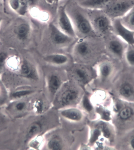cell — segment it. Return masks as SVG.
I'll list each match as a JSON object with an SVG mask.
<instances>
[{
	"instance_id": "20",
	"label": "cell",
	"mask_w": 134,
	"mask_h": 150,
	"mask_svg": "<svg viewBox=\"0 0 134 150\" xmlns=\"http://www.w3.org/2000/svg\"><path fill=\"white\" fill-rule=\"evenodd\" d=\"M112 70V67L111 64L108 62H104L99 65L98 73L101 79H106L110 76Z\"/></svg>"
},
{
	"instance_id": "16",
	"label": "cell",
	"mask_w": 134,
	"mask_h": 150,
	"mask_svg": "<svg viewBox=\"0 0 134 150\" xmlns=\"http://www.w3.org/2000/svg\"><path fill=\"white\" fill-rule=\"evenodd\" d=\"M59 133H55L51 134L49 138H47L45 142V146L47 149L52 150H61L65 149L66 147L65 140H64L62 136Z\"/></svg>"
},
{
	"instance_id": "23",
	"label": "cell",
	"mask_w": 134,
	"mask_h": 150,
	"mask_svg": "<svg viewBox=\"0 0 134 150\" xmlns=\"http://www.w3.org/2000/svg\"><path fill=\"white\" fill-rule=\"evenodd\" d=\"M132 114V110L130 108H125L120 112L119 117L122 120H126L130 118Z\"/></svg>"
},
{
	"instance_id": "13",
	"label": "cell",
	"mask_w": 134,
	"mask_h": 150,
	"mask_svg": "<svg viewBox=\"0 0 134 150\" xmlns=\"http://www.w3.org/2000/svg\"><path fill=\"white\" fill-rule=\"evenodd\" d=\"M20 73L25 78L37 81L39 79V74L36 66L28 59H24L21 63Z\"/></svg>"
},
{
	"instance_id": "31",
	"label": "cell",
	"mask_w": 134,
	"mask_h": 150,
	"mask_svg": "<svg viewBox=\"0 0 134 150\" xmlns=\"http://www.w3.org/2000/svg\"><path fill=\"white\" fill-rule=\"evenodd\" d=\"M53 1H55L57 2L59 1H60V0H53Z\"/></svg>"
},
{
	"instance_id": "11",
	"label": "cell",
	"mask_w": 134,
	"mask_h": 150,
	"mask_svg": "<svg viewBox=\"0 0 134 150\" xmlns=\"http://www.w3.org/2000/svg\"><path fill=\"white\" fill-rule=\"evenodd\" d=\"M59 114L65 120L74 123L82 121L84 117L83 110L75 107L59 109Z\"/></svg>"
},
{
	"instance_id": "10",
	"label": "cell",
	"mask_w": 134,
	"mask_h": 150,
	"mask_svg": "<svg viewBox=\"0 0 134 150\" xmlns=\"http://www.w3.org/2000/svg\"><path fill=\"white\" fill-rule=\"evenodd\" d=\"M128 45L125 42L114 35L108 41L107 47L109 53L113 55L119 59H122L123 57Z\"/></svg>"
},
{
	"instance_id": "1",
	"label": "cell",
	"mask_w": 134,
	"mask_h": 150,
	"mask_svg": "<svg viewBox=\"0 0 134 150\" xmlns=\"http://www.w3.org/2000/svg\"><path fill=\"white\" fill-rule=\"evenodd\" d=\"M83 90L76 83L66 82L56 95L53 103L59 109L74 107L79 104L83 97Z\"/></svg>"
},
{
	"instance_id": "17",
	"label": "cell",
	"mask_w": 134,
	"mask_h": 150,
	"mask_svg": "<svg viewBox=\"0 0 134 150\" xmlns=\"http://www.w3.org/2000/svg\"><path fill=\"white\" fill-rule=\"evenodd\" d=\"M50 101L46 95L43 93L38 98L36 99L33 104V109L35 113L37 115L46 113L49 109Z\"/></svg>"
},
{
	"instance_id": "27",
	"label": "cell",
	"mask_w": 134,
	"mask_h": 150,
	"mask_svg": "<svg viewBox=\"0 0 134 150\" xmlns=\"http://www.w3.org/2000/svg\"><path fill=\"white\" fill-rule=\"evenodd\" d=\"M26 106V103L25 102H20L16 103V106H15V108H16V110H17V111L21 112L25 110Z\"/></svg>"
},
{
	"instance_id": "9",
	"label": "cell",
	"mask_w": 134,
	"mask_h": 150,
	"mask_svg": "<svg viewBox=\"0 0 134 150\" xmlns=\"http://www.w3.org/2000/svg\"><path fill=\"white\" fill-rule=\"evenodd\" d=\"M112 31L114 35L121 38L128 45H134V31L125 26L120 18L112 19Z\"/></svg>"
},
{
	"instance_id": "25",
	"label": "cell",
	"mask_w": 134,
	"mask_h": 150,
	"mask_svg": "<svg viewBox=\"0 0 134 150\" xmlns=\"http://www.w3.org/2000/svg\"><path fill=\"white\" fill-rule=\"evenodd\" d=\"M9 55L5 51H0V69L1 68L7 60Z\"/></svg>"
},
{
	"instance_id": "18",
	"label": "cell",
	"mask_w": 134,
	"mask_h": 150,
	"mask_svg": "<svg viewBox=\"0 0 134 150\" xmlns=\"http://www.w3.org/2000/svg\"><path fill=\"white\" fill-rule=\"evenodd\" d=\"M111 0H84L80 3V6L88 9H103Z\"/></svg>"
},
{
	"instance_id": "3",
	"label": "cell",
	"mask_w": 134,
	"mask_h": 150,
	"mask_svg": "<svg viewBox=\"0 0 134 150\" xmlns=\"http://www.w3.org/2000/svg\"><path fill=\"white\" fill-rule=\"evenodd\" d=\"M68 72L71 81L80 86L88 84L94 76L92 69L83 64H76L70 69Z\"/></svg>"
},
{
	"instance_id": "7",
	"label": "cell",
	"mask_w": 134,
	"mask_h": 150,
	"mask_svg": "<svg viewBox=\"0 0 134 150\" xmlns=\"http://www.w3.org/2000/svg\"><path fill=\"white\" fill-rule=\"evenodd\" d=\"M56 25L67 35L74 39L77 38V34L73 23L65 7L60 6L58 10Z\"/></svg>"
},
{
	"instance_id": "26",
	"label": "cell",
	"mask_w": 134,
	"mask_h": 150,
	"mask_svg": "<svg viewBox=\"0 0 134 150\" xmlns=\"http://www.w3.org/2000/svg\"><path fill=\"white\" fill-rule=\"evenodd\" d=\"M83 100V106L84 108V109L88 111H90L92 110L93 107L91 105V104L89 102V100L87 98V97Z\"/></svg>"
},
{
	"instance_id": "28",
	"label": "cell",
	"mask_w": 134,
	"mask_h": 150,
	"mask_svg": "<svg viewBox=\"0 0 134 150\" xmlns=\"http://www.w3.org/2000/svg\"><path fill=\"white\" fill-rule=\"evenodd\" d=\"M29 8H33L37 4L38 0H27Z\"/></svg>"
},
{
	"instance_id": "21",
	"label": "cell",
	"mask_w": 134,
	"mask_h": 150,
	"mask_svg": "<svg viewBox=\"0 0 134 150\" xmlns=\"http://www.w3.org/2000/svg\"><path fill=\"white\" fill-rule=\"evenodd\" d=\"M123 57L127 62L131 66H134V45H128Z\"/></svg>"
},
{
	"instance_id": "8",
	"label": "cell",
	"mask_w": 134,
	"mask_h": 150,
	"mask_svg": "<svg viewBox=\"0 0 134 150\" xmlns=\"http://www.w3.org/2000/svg\"><path fill=\"white\" fill-rule=\"evenodd\" d=\"M50 39L52 43L58 47H63L72 43L74 40L73 38L64 33L52 23L49 25Z\"/></svg>"
},
{
	"instance_id": "2",
	"label": "cell",
	"mask_w": 134,
	"mask_h": 150,
	"mask_svg": "<svg viewBox=\"0 0 134 150\" xmlns=\"http://www.w3.org/2000/svg\"><path fill=\"white\" fill-rule=\"evenodd\" d=\"M134 6L129 0H111L103 8V12L112 19L121 18Z\"/></svg>"
},
{
	"instance_id": "5",
	"label": "cell",
	"mask_w": 134,
	"mask_h": 150,
	"mask_svg": "<svg viewBox=\"0 0 134 150\" xmlns=\"http://www.w3.org/2000/svg\"><path fill=\"white\" fill-rule=\"evenodd\" d=\"M59 72L52 71L48 73L46 77V96L51 102H53L56 95L66 82Z\"/></svg>"
},
{
	"instance_id": "22",
	"label": "cell",
	"mask_w": 134,
	"mask_h": 150,
	"mask_svg": "<svg viewBox=\"0 0 134 150\" xmlns=\"http://www.w3.org/2000/svg\"><path fill=\"white\" fill-rule=\"evenodd\" d=\"M120 92L122 96L125 97H129L131 96L133 93V90L130 84L125 83L123 84L121 87Z\"/></svg>"
},
{
	"instance_id": "14",
	"label": "cell",
	"mask_w": 134,
	"mask_h": 150,
	"mask_svg": "<svg viewBox=\"0 0 134 150\" xmlns=\"http://www.w3.org/2000/svg\"><path fill=\"white\" fill-rule=\"evenodd\" d=\"M74 55L81 60H87L91 57L93 48L87 40L81 39L77 42L73 50Z\"/></svg>"
},
{
	"instance_id": "24",
	"label": "cell",
	"mask_w": 134,
	"mask_h": 150,
	"mask_svg": "<svg viewBox=\"0 0 134 150\" xmlns=\"http://www.w3.org/2000/svg\"><path fill=\"white\" fill-rule=\"evenodd\" d=\"M34 91L31 90H23L15 92L12 94L13 97L15 98H20L21 97L27 96L33 93Z\"/></svg>"
},
{
	"instance_id": "19",
	"label": "cell",
	"mask_w": 134,
	"mask_h": 150,
	"mask_svg": "<svg viewBox=\"0 0 134 150\" xmlns=\"http://www.w3.org/2000/svg\"><path fill=\"white\" fill-rule=\"evenodd\" d=\"M120 20L125 26L134 31V6Z\"/></svg>"
},
{
	"instance_id": "15",
	"label": "cell",
	"mask_w": 134,
	"mask_h": 150,
	"mask_svg": "<svg viewBox=\"0 0 134 150\" xmlns=\"http://www.w3.org/2000/svg\"><path fill=\"white\" fill-rule=\"evenodd\" d=\"M31 31L30 23L24 20L17 23L13 28V32L16 39L20 42H24L29 39Z\"/></svg>"
},
{
	"instance_id": "6",
	"label": "cell",
	"mask_w": 134,
	"mask_h": 150,
	"mask_svg": "<svg viewBox=\"0 0 134 150\" xmlns=\"http://www.w3.org/2000/svg\"><path fill=\"white\" fill-rule=\"evenodd\" d=\"M88 17L95 33L104 35L112 31V19L104 12Z\"/></svg>"
},
{
	"instance_id": "12",
	"label": "cell",
	"mask_w": 134,
	"mask_h": 150,
	"mask_svg": "<svg viewBox=\"0 0 134 150\" xmlns=\"http://www.w3.org/2000/svg\"><path fill=\"white\" fill-rule=\"evenodd\" d=\"M44 62L50 66L55 67L67 66L71 62V58L67 54L60 53H53L43 57Z\"/></svg>"
},
{
	"instance_id": "4",
	"label": "cell",
	"mask_w": 134,
	"mask_h": 150,
	"mask_svg": "<svg viewBox=\"0 0 134 150\" xmlns=\"http://www.w3.org/2000/svg\"><path fill=\"white\" fill-rule=\"evenodd\" d=\"M68 14L72 20L77 35L79 33L84 37H87L96 34L88 16L78 10Z\"/></svg>"
},
{
	"instance_id": "29",
	"label": "cell",
	"mask_w": 134,
	"mask_h": 150,
	"mask_svg": "<svg viewBox=\"0 0 134 150\" xmlns=\"http://www.w3.org/2000/svg\"><path fill=\"white\" fill-rule=\"evenodd\" d=\"M3 17H2L1 16H0V27H1V25L2 23H3Z\"/></svg>"
},
{
	"instance_id": "30",
	"label": "cell",
	"mask_w": 134,
	"mask_h": 150,
	"mask_svg": "<svg viewBox=\"0 0 134 150\" xmlns=\"http://www.w3.org/2000/svg\"><path fill=\"white\" fill-rule=\"evenodd\" d=\"M131 145L133 148L134 149V139H133V140L131 141Z\"/></svg>"
}]
</instances>
